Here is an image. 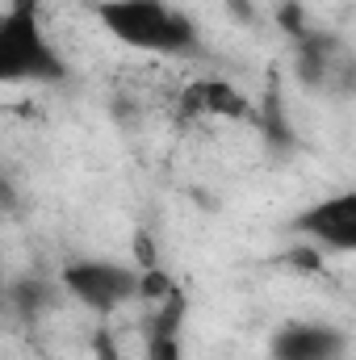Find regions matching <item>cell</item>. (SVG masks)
Returning <instances> with one entry per match:
<instances>
[{
  "instance_id": "cell-9",
  "label": "cell",
  "mask_w": 356,
  "mask_h": 360,
  "mask_svg": "<svg viewBox=\"0 0 356 360\" xmlns=\"http://www.w3.org/2000/svg\"><path fill=\"white\" fill-rule=\"evenodd\" d=\"M92 360H126L122 356V348H117V340H113V331H96L92 335Z\"/></svg>"
},
{
  "instance_id": "cell-7",
  "label": "cell",
  "mask_w": 356,
  "mask_h": 360,
  "mask_svg": "<svg viewBox=\"0 0 356 360\" xmlns=\"http://www.w3.org/2000/svg\"><path fill=\"white\" fill-rule=\"evenodd\" d=\"M184 117H248L252 105L231 80H193L180 92Z\"/></svg>"
},
{
  "instance_id": "cell-6",
  "label": "cell",
  "mask_w": 356,
  "mask_h": 360,
  "mask_svg": "<svg viewBox=\"0 0 356 360\" xmlns=\"http://www.w3.org/2000/svg\"><path fill=\"white\" fill-rule=\"evenodd\" d=\"M184 314H189V297L184 289H172L168 297H160L143 323V340H147V360H180V331H184Z\"/></svg>"
},
{
  "instance_id": "cell-2",
  "label": "cell",
  "mask_w": 356,
  "mask_h": 360,
  "mask_svg": "<svg viewBox=\"0 0 356 360\" xmlns=\"http://www.w3.org/2000/svg\"><path fill=\"white\" fill-rule=\"evenodd\" d=\"M68 63L42 30L38 0H13L0 13V84H63Z\"/></svg>"
},
{
  "instance_id": "cell-3",
  "label": "cell",
  "mask_w": 356,
  "mask_h": 360,
  "mask_svg": "<svg viewBox=\"0 0 356 360\" xmlns=\"http://www.w3.org/2000/svg\"><path fill=\"white\" fill-rule=\"evenodd\" d=\"M59 285L96 314H113L117 306L139 297V272L113 260H72L59 272Z\"/></svg>"
},
{
  "instance_id": "cell-1",
  "label": "cell",
  "mask_w": 356,
  "mask_h": 360,
  "mask_svg": "<svg viewBox=\"0 0 356 360\" xmlns=\"http://www.w3.org/2000/svg\"><path fill=\"white\" fill-rule=\"evenodd\" d=\"M96 17L117 42L147 55H193L201 46V34L189 13H180L168 0H101Z\"/></svg>"
},
{
  "instance_id": "cell-11",
  "label": "cell",
  "mask_w": 356,
  "mask_h": 360,
  "mask_svg": "<svg viewBox=\"0 0 356 360\" xmlns=\"http://www.w3.org/2000/svg\"><path fill=\"white\" fill-rule=\"evenodd\" d=\"M13 201H17V197H13V188H8V180L0 176V214H4V210H13Z\"/></svg>"
},
{
  "instance_id": "cell-10",
  "label": "cell",
  "mask_w": 356,
  "mask_h": 360,
  "mask_svg": "<svg viewBox=\"0 0 356 360\" xmlns=\"http://www.w3.org/2000/svg\"><path fill=\"white\" fill-rule=\"evenodd\" d=\"M134 248H139V264H143V269H151V264H155V252H151V235H147V231H139V235H134Z\"/></svg>"
},
{
  "instance_id": "cell-5",
  "label": "cell",
  "mask_w": 356,
  "mask_h": 360,
  "mask_svg": "<svg viewBox=\"0 0 356 360\" xmlns=\"http://www.w3.org/2000/svg\"><path fill=\"white\" fill-rule=\"evenodd\" d=\"M268 352L272 360H348V335L336 323H285Z\"/></svg>"
},
{
  "instance_id": "cell-8",
  "label": "cell",
  "mask_w": 356,
  "mask_h": 360,
  "mask_svg": "<svg viewBox=\"0 0 356 360\" xmlns=\"http://www.w3.org/2000/svg\"><path fill=\"white\" fill-rule=\"evenodd\" d=\"M8 297H13V310H17L21 319H38V314L46 310V302H51V285L38 281V276H25V281L13 285Z\"/></svg>"
},
{
  "instance_id": "cell-4",
  "label": "cell",
  "mask_w": 356,
  "mask_h": 360,
  "mask_svg": "<svg viewBox=\"0 0 356 360\" xmlns=\"http://www.w3.org/2000/svg\"><path fill=\"white\" fill-rule=\"evenodd\" d=\"M293 231L306 235L310 243L319 248H331V252H356V193L344 188L310 210H302L293 218Z\"/></svg>"
}]
</instances>
